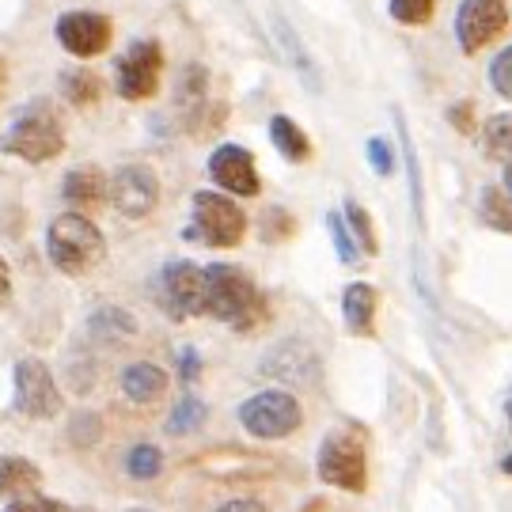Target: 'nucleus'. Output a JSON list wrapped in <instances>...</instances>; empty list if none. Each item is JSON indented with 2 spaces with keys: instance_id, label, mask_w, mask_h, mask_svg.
I'll return each mask as SVG.
<instances>
[{
  "instance_id": "nucleus-35",
  "label": "nucleus",
  "mask_w": 512,
  "mask_h": 512,
  "mask_svg": "<svg viewBox=\"0 0 512 512\" xmlns=\"http://www.w3.org/2000/svg\"><path fill=\"white\" fill-rule=\"evenodd\" d=\"M217 512H266V505H262V501H255V497H236V501L220 505Z\"/></svg>"
},
{
  "instance_id": "nucleus-25",
  "label": "nucleus",
  "mask_w": 512,
  "mask_h": 512,
  "mask_svg": "<svg viewBox=\"0 0 512 512\" xmlns=\"http://www.w3.org/2000/svg\"><path fill=\"white\" fill-rule=\"evenodd\" d=\"M346 224H349V232H353V239H357V247L365 251V255H376L380 251V239H376V228H372V217L365 213V205H357V202H346Z\"/></svg>"
},
{
  "instance_id": "nucleus-7",
  "label": "nucleus",
  "mask_w": 512,
  "mask_h": 512,
  "mask_svg": "<svg viewBox=\"0 0 512 512\" xmlns=\"http://www.w3.org/2000/svg\"><path fill=\"white\" fill-rule=\"evenodd\" d=\"M156 300L179 323L194 319V315H205V270L186 262V258L167 262L160 277H156Z\"/></svg>"
},
{
  "instance_id": "nucleus-29",
  "label": "nucleus",
  "mask_w": 512,
  "mask_h": 512,
  "mask_svg": "<svg viewBox=\"0 0 512 512\" xmlns=\"http://www.w3.org/2000/svg\"><path fill=\"white\" fill-rule=\"evenodd\" d=\"M490 84H494L497 95H505L512 103V46H505L494 65H490Z\"/></svg>"
},
{
  "instance_id": "nucleus-32",
  "label": "nucleus",
  "mask_w": 512,
  "mask_h": 512,
  "mask_svg": "<svg viewBox=\"0 0 512 512\" xmlns=\"http://www.w3.org/2000/svg\"><path fill=\"white\" fill-rule=\"evenodd\" d=\"M99 433H103V429H99V418H95V414H76L73 429H69L73 444H80V448H88V444H92Z\"/></svg>"
},
{
  "instance_id": "nucleus-9",
  "label": "nucleus",
  "mask_w": 512,
  "mask_h": 512,
  "mask_svg": "<svg viewBox=\"0 0 512 512\" xmlns=\"http://www.w3.org/2000/svg\"><path fill=\"white\" fill-rule=\"evenodd\" d=\"M12 403L23 418H35V421H50L61 414V391H57L54 372L35 361V357H23L16 365V395Z\"/></svg>"
},
{
  "instance_id": "nucleus-19",
  "label": "nucleus",
  "mask_w": 512,
  "mask_h": 512,
  "mask_svg": "<svg viewBox=\"0 0 512 512\" xmlns=\"http://www.w3.org/2000/svg\"><path fill=\"white\" fill-rule=\"evenodd\" d=\"M270 141H274V148L289 160V164H304V160H311L308 133L296 126L289 114H274V118H270Z\"/></svg>"
},
{
  "instance_id": "nucleus-16",
  "label": "nucleus",
  "mask_w": 512,
  "mask_h": 512,
  "mask_svg": "<svg viewBox=\"0 0 512 512\" xmlns=\"http://www.w3.org/2000/svg\"><path fill=\"white\" fill-rule=\"evenodd\" d=\"M270 27H274V38L277 46H281V54H285V61L296 69V76L308 84L311 92H319V69H315V61H311L308 46L300 42V35H296V27L289 23L285 16H274L270 19Z\"/></svg>"
},
{
  "instance_id": "nucleus-13",
  "label": "nucleus",
  "mask_w": 512,
  "mask_h": 512,
  "mask_svg": "<svg viewBox=\"0 0 512 512\" xmlns=\"http://www.w3.org/2000/svg\"><path fill=\"white\" fill-rule=\"evenodd\" d=\"M209 179H213L224 194H236V198H255L258 190H262L255 156L243 145H220L217 152L209 156Z\"/></svg>"
},
{
  "instance_id": "nucleus-24",
  "label": "nucleus",
  "mask_w": 512,
  "mask_h": 512,
  "mask_svg": "<svg viewBox=\"0 0 512 512\" xmlns=\"http://www.w3.org/2000/svg\"><path fill=\"white\" fill-rule=\"evenodd\" d=\"M205 414H209V410H205V403L198 395H183V399L175 403V410H171V418H167V433H171V437L194 433L205 421Z\"/></svg>"
},
{
  "instance_id": "nucleus-2",
  "label": "nucleus",
  "mask_w": 512,
  "mask_h": 512,
  "mask_svg": "<svg viewBox=\"0 0 512 512\" xmlns=\"http://www.w3.org/2000/svg\"><path fill=\"white\" fill-rule=\"evenodd\" d=\"M205 315L247 334L266 319V296L251 281V274H243L239 266L217 262L205 270Z\"/></svg>"
},
{
  "instance_id": "nucleus-28",
  "label": "nucleus",
  "mask_w": 512,
  "mask_h": 512,
  "mask_svg": "<svg viewBox=\"0 0 512 512\" xmlns=\"http://www.w3.org/2000/svg\"><path fill=\"white\" fill-rule=\"evenodd\" d=\"M391 16L406 27H421L433 19V0H391Z\"/></svg>"
},
{
  "instance_id": "nucleus-1",
  "label": "nucleus",
  "mask_w": 512,
  "mask_h": 512,
  "mask_svg": "<svg viewBox=\"0 0 512 512\" xmlns=\"http://www.w3.org/2000/svg\"><path fill=\"white\" fill-rule=\"evenodd\" d=\"M0 152L23 164H50L65 152V122L50 99H31L12 114L0 133Z\"/></svg>"
},
{
  "instance_id": "nucleus-36",
  "label": "nucleus",
  "mask_w": 512,
  "mask_h": 512,
  "mask_svg": "<svg viewBox=\"0 0 512 512\" xmlns=\"http://www.w3.org/2000/svg\"><path fill=\"white\" fill-rule=\"evenodd\" d=\"M448 118H452V126L459 133H471V103H459V107L448 110Z\"/></svg>"
},
{
  "instance_id": "nucleus-12",
  "label": "nucleus",
  "mask_w": 512,
  "mask_h": 512,
  "mask_svg": "<svg viewBox=\"0 0 512 512\" xmlns=\"http://www.w3.org/2000/svg\"><path fill=\"white\" fill-rule=\"evenodd\" d=\"M61 50L73 57H99L114 38V23L103 12H65L54 27Z\"/></svg>"
},
{
  "instance_id": "nucleus-40",
  "label": "nucleus",
  "mask_w": 512,
  "mask_h": 512,
  "mask_svg": "<svg viewBox=\"0 0 512 512\" xmlns=\"http://www.w3.org/2000/svg\"><path fill=\"white\" fill-rule=\"evenodd\" d=\"M505 414H509V425H512V399H509V406H505Z\"/></svg>"
},
{
  "instance_id": "nucleus-11",
  "label": "nucleus",
  "mask_w": 512,
  "mask_h": 512,
  "mask_svg": "<svg viewBox=\"0 0 512 512\" xmlns=\"http://www.w3.org/2000/svg\"><path fill=\"white\" fill-rule=\"evenodd\" d=\"M509 23V4L505 0H459L456 38L463 54H478L494 42Z\"/></svg>"
},
{
  "instance_id": "nucleus-38",
  "label": "nucleus",
  "mask_w": 512,
  "mask_h": 512,
  "mask_svg": "<svg viewBox=\"0 0 512 512\" xmlns=\"http://www.w3.org/2000/svg\"><path fill=\"white\" fill-rule=\"evenodd\" d=\"M505 190H509V194H512V160H509V164H505Z\"/></svg>"
},
{
  "instance_id": "nucleus-39",
  "label": "nucleus",
  "mask_w": 512,
  "mask_h": 512,
  "mask_svg": "<svg viewBox=\"0 0 512 512\" xmlns=\"http://www.w3.org/2000/svg\"><path fill=\"white\" fill-rule=\"evenodd\" d=\"M4 76H8V69H4V61H0V88H4Z\"/></svg>"
},
{
  "instance_id": "nucleus-22",
  "label": "nucleus",
  "mask_w": 512,
  "mask_h": 512,
  "mask_svg": "<svg viewBox=\"0 0 512 512\" xmlns=\"http://www.w3.org/2000/svg\"><path fill=\"white\" fill-rule=\"evenodd\" d=\"M61 92H65V99L73 107H92L95 99H99V92H103V84L88 69H69V73H61Z\"/></svg>"
},
{
  "instance_id": "nucleus-37",
  "label": "nucleus",
  "mask_w": 512,
  "mask_h": 512,
  "mask_svg": "<svg viewBox=\"0 0 512 512\" xmlns=\"http://www.w3.org/2000/svg\"><path fill=\"white\" fill-rule=\"evenodd\" d=\"M12 300V270H8V262L0 258V308Z\"/></svg>"
},
{
  "instance_id": "nucleus-3",
  "label": "nucleus",
  "mask_w": 512,
  "mask_h": 512,
  "mask_svg": "<svg viewBox=\"0 0 512 512\" xmlns=\"http://www.w3.org/2000/svg\"><path fill=\"white\" fill-rule=\"evenodd\" d=\"M46 255L61 274L84 277L107 258V239L84 213H61L46 228Z\"/></svg>"
},
{
  "instance_id": "nucleus-41",
  "label": "nucleus",
  "mask_w": 512,
  "mask_h": 512,
  "mask_svg": "<svg viewBox=\"0 0 512 512\" xmlns=\"http://www.w3.org/2000/svg\"><path fill=\"white\" fill-rule=\"evenodd\" d=\"M129 512H152V509H129Z\"/></svg>"
},
{
  "instance_id": "nucleus-31",
  "label": "nucleus",
  "mask_w": 512,
  "mask_h": 512,
  "mask_svg": "<svg viewBox=\"0 0 512 512\" xmlns=\"http://www.w3.org/2000/svg\"><path fill=\"white\" fill-rule=\"evenodd\" d=\"M4 512H73V509H69V505H61V501H54V497L31 494V497H16Z\"/></svg>"
},
{
  "instance_id": "nucleus-33",
  "label": "nucleus",
  "mask_w": 512,
  "mask_h": 512,
  "mask_svg": "<svg viewBox=\"0 0 512 512\" xmlns=\"http://www.w3.org/2000/svg\"><path fill=\"white\" fill-rule=\"evenodd\" d=\"M262 236L266 239H285L293 236V220L285 217V209H266V220H262Z\"/></svg>"
},
{
  "instance_id": "nucleus-15",
  "label": "nucleus",
  "mask_w": 512,
  "mask_h": 512,
  "mask_svg": "<svg viewBox=\"0 0 512 512\" xmlns=\"http://www.w3.org/2000/svg\"><path fill=\"white\" fill-rule=\"evenodd\" d=\"M376 311H380V293L368 281L346 285V293H342V319H346L349 334L372 338L376 334Z\"/></svg>"
},
{
  "instance_id": "nucleus-34",
  "label": "nucleus",
  "mask_w": 512,
  "mask_h": 512,
  "mask_svg": "<svg viewBox=\"0 0 512 512\" xmlns=\"http://www.w3.org/2000/svg\"><path fill=\"white\" fill-rule=\"evenodd\" d=\"M179 376H183V384L190 387L198 376H202V357H198V349L194 346H183L179 349Z\"/></svg>"
},
{
  "instance_id": "nucleus-21",
  "label": "nucleus",
  "mask_w": 512,
  "mask_h": 512,
  "mask_svg": "<svg viewBox=\"0 0 512 512\" xmlns=\"http://www.w3.org/2000/svg\"><path fill=\"white\" fill-rule=\"evenodd\" d=\"M482 152L486 160H512V114H494L482 126Z\"/></svg>"
},
{
  "instance_id": "nucleus-10",
  "label": "nucleus",
  "mask_w": 512,
  "mask_h": 512,
  "mask_svg": "<svg viewBox=\"0 0 512 512\" xmlns=\"http://www.w3.org/2000/svg\"><path fill=\"white\" fill-rule=\"evenodd\" d=\"M160 202V179L145 164H126L110 175V205L129 220L148 217Z\"/></svg>"
},
{
  "instance_id": "nucleus-8",
  "label": "nucleus",
  "mask_w": 512,
  "mask_h": 512,
  "mask_svg": "<svg viewBox=\"0 0 512 512\" xmlns=\"http://www.w3.org/2000/svg\"><path fill=\"white\" fill-rule=\"evenodd\" d=\"M160 73H164V46L156 38H141L133 42L122 61H118V95L129 103H141L160 92Z\"/></svg>"
},
{
  "instance_id": "nucleus-27",
  "label": "nucleus",
  "mask_w": 512,
  "mask_h": 512,
  "mask_svg": "<svg viewBox=\"0 0 512 512\" xmlns=\"http://www.w3.org/2000/svg\"><path fill=\"white\" fill-rule=\"evenodd\" d=\"M126 471L133 478H156L160 471H164V452L152 448V444H137V448H129Z\"/></svg>"
},
{
  "instance_id": "nucleus-26",
  "label": "nucleus",
  "mask_w": 512,
  "mask_h": 512,
  "mask_svg": "<svg viewBox=\"0 0 512 512\" xmlns=\"http://www.w3.org/2000/svg\"><path fill=\"white\" fill-rule=\"evenodd\" d=\"M327 228H330V239H334V251H338V258H342V262H349V266H353L357 258L365 255V251L357 247L353 232H349L346 213H334V209H330V213H327Z\"/></svg>"
},
{
  "instance_id": "nucleus-30",
  "label": "nucleus",
  "mask_w": 512,
  "mask_h": 512,
  "mask_svg": "<svg viewBox=\"0 0 512 512\" xmlns=\"http://www.w3.org/2000/svg\"><path fill=\"white\" fill-rule=\"evenodd\" d=\"M365 156H368V164H372V171L376 175H391L395 171V152H391V145H387L384 137H368V145H365Z\"/></svg>"
},
{
  "instance_id": "nucleus-23",
  "label": "nucleus",
  "mask_w": 512,
  "mask_h": 512,
  "mask_svg": "<svg viewBox=\"0 0 512 512\" xmlns=\"http://www.w3.org/2000/svg\"><path fill=\"white\" fill-rule=\"evenodd\" d=\"M482 224H490L497 232H512V194L486 186L482 190Z\"/></svg>"
},
{
  "instance_id": "nucleus-20",
  "label": "nucleus",
  "mask_w": 512,
  "mask_h": 512,
  "mask_svg": "<svg viewBox=\"0 0 512 512\" xmlns=\"http://www.w3.org/2000/svg\"><path fill=\"white\" fill-rule=\"evenodd\" d=\"M88 334H92L95 342H126L137 334V319L122 308H99L92 311V319H88Z\"/></svg>"
},
{
  "instance_id": "nucleus-17",
  "label": "nucleus",
  "mask_w": 512,
  "mask_h": 512,
  "mask_svg": "<svg viewBox=\"0 0 512 512\" xmlns=\"http://www.w3.org/2000/svg\"><path fill=\"white\" fill-rule=\"evenodd\" d=\"M42 490V467L23 456H0V497H31Z\"/></svg>"
},
{
  "instance_id": "nucleus-4",
  "label": "nucleus",
  "mask_w": 512,
  "mask_h": 512,
  "mask_svg": "<svg viewBox=\"0 0 512 512\" xmlns=\"http://www.w3.org/2000/svg\"><path fill=\"white\" fill-rule=\"evenodd\" d=\"M319 478L327 486H338L346 494H365L368 490V452L365 437L357 429H334L319 444Z\"/></svg>"
},
{
  "instance_id": "nucleus-5",
  "label": "nucleus",
  "mask_w": 512,
  "mask_h": 512,
  "mask_svg": "<svg viewBox=\"0 0 512 512\" xmlns=\"http://www.w3.org/2000/svg\"><path fill=\"white\" fill-rule=\"evenodd\" d=\"M186 236L202 239L205 247H236L247 236V217L228 194L198 190L194 194V220H190Z\"/></svg>"
},
{
  "instance_id": "nucleus-6",
  "label": "nucleus",
  "mask_w": 512,
  "mask_h": 512,
  "mask_svg": "<svg viewBox=\"0 0 512 512\" xmlns=\"http://www.w3.org/2000/svg\"><path fill=\"white\" fill-rule=\"evenodd\" d=\"M300 421H304V410L296 403V395L289 391H258L251 395L247 403L239 406V425L258 440H285L293 437L296 429H300Z\"/></svg>"
},
{
  "instance_id": "nucleus-14",
  "label": "nucleus",
  "mask_w": 512,
  "mask_h": 512,
  "mask_svg": "<svg viewBox=\"0 0 512 512\" xmlns=\"http://www.w3.org/2000/svg\"><path fill=\"white\" fill-rule=\"evenodd\" d=\"M61 194H65V202L73 205L76 213H92L110 198V179L92 164L73 167L65 175V183H61Z\"/></svg>"
},
{
  "instance_id": "nucleus-18",
  "label": "nucleus",
  "mask_w": 512,
  "mask_h": 512,
  "mask_svg": "<svg viewBox=\"0 0 512 512\" xmlns=\"http://www.w3.org/2000/svg\"><path fill=\"white\" fill-rule=\"evenodd\" d=\"M122 391L133 403H156L167 391V376L164 368L148 365V361H137V365L122 368Z\"/></svg>"
}]
</instances>
